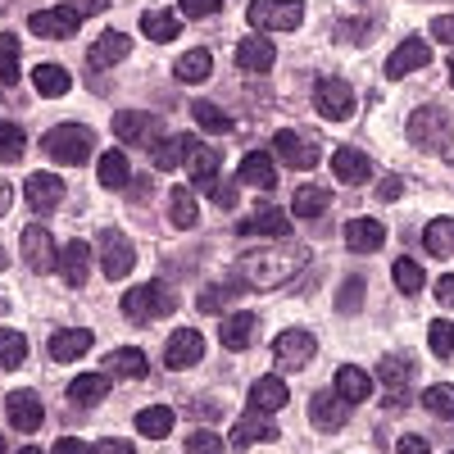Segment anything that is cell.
<instances>
[{
    "label": "cell",
    "instance_id": "6da1fadb",
    "mask_svg": "<svg viewBox=\"0 0 454 454\" xmlns=\"http://www.w3.org/2000/svg\"><path fill=\"white\" fill-rule=\"evenodd\" d=\"M309 263V250L305 246H295V241H278V246H263V250H250V254H241V263H237V278L246 282V286H259V291H273V286H282V282H291L300 269Z\"/></svg>",
    "mask_w": 454,
    "mask_h": 454
},
{
    "label": "cell",
    "instance_id": "7a4b0ae2",
    "mask_svg": "<svg viewBox=\"0 0 454 454\" xmlns=\"http://www.w3.org/2000/svg\"><path fill=\"white\" fill-rule=\"evenodd\" d=\"M119 305H123V314L132 323H160V318H168L177 309V291L164 286V282H141V286L123 291Z\"/></svg>",
    "mask_w": 454,
    "mask_h": 454
},
{
    "label": "cell",
    "instance_id": "3957f363",
    "mask_svg": "<svg viewBox=\"0 0 454 454\" xmlns=\"http://www.w3.org/2000/svg\"><path fill=\"white\" fill-rule=\"evenodd\" d=\"M409 141L427 150V155H441V150H450V137H454V119L441 109V105H419L409 114Z\"/></svg>",
    "mask_w": 454,
    "mask_h": 454
},
{
    "label": "cell",
    "instance_id": "277c9868",
    "mask_svg": "<svg viewBox=\"0 0 454 454\" xmlns=\"http://www.w3.org/2000/svg\"><path fill=\"white\" fill-rule=\"evenodd\" d=\"M42 150L55 160V164H87L91 160V150H96V137H91V128L87 123H59V128H51L46 137H42Z\"/></svg>",
    "mask_w": 454,
    "mask_h": 454
},
{
    "label": "cell",
    "instance_id": "5b68a950",
    "mask_svg": "<svg viewBox=\"0 0 454 454\" xmlns=\"http://www.w3.org/2000/svg\"><path fill=\"white\" fill-rule=\"evenodd\" d=\"M114 137H119L123 145H137V150H155L168 132H164V123L155 119V114L123 109V114H114Z\"/></svg>",
    "mask_w": 454,
    "mask_h": 454
},
{
    "label": "cell",
    "instance_id": "8992f818",
    "mask_svg": "<svg viewBox=\"0 0 454 454\" xmlns=\"http://www.w3.org/2000/svg\"><path fill=\"white\" fill-rule=\"evenodd\" d=\"M246 19L259 32H295L300 19H305V5L300 0H250Z\"/></svg>",
    "mask_w": 454,
    "mask_h": 454
},
{
    "label": "cell",
    "instance_id": "52a82bcc",
    "mask_svg": "<svg viewBox=\"0 0 454 454\" xmlns=\"http://www.w3.org/2000/svg\"><path fill=\"white\" fill-rule=\"evenodd\" d=\"M314 109L332 123H346L355 114V87L340 82V78H318L314 82Z\"/></svg>",
    "mask_w": 454,
    "mask_h": 454
},
{
    "label": "cell",
    "instance_id": "ba28073f",
    "mask_svg": "<svg viewBox=\"0 0 454 454\" xmlns=\"http://www.w3.org/2000/svg\"><path fill=\"white\" fill-rule=\"evenodd\" d=\"M19 246H23V259H27L32 273H55V269H59V250H64V246H55V237L46 232L42 223H36V227H23Z\"/></svg>",
    "mask_w": 454,
    "mask_h": 454
},
{
    "label": "cell",
    "instance_id": "9c48e42d",
    "mask_svg": "<svg viewBox=\"0 0 454 454\" xmlns=\"http://www.w3.org/2000/svg\"><path fill=\"white\" fill-rule=\"evenodd\" d=\"M318 355V340H314V332H300V327H291V332H282L278 340H273V359H278V368H286V372H300V368H309V359Z\"/></svg>",
    "mask_w": 454,
    "mask_h": 454
},
{
    "label": "cell",
    "instance_id": "30bf717a",
    "mask_svg": "<svg viewBox=\"0 0 454 454\" xmlns=\"http://www.w3.org/2000/svg\"><path fill=\"white\" fill-rule=\"evenodd\" d=\"M132 263H137V246L119 232V227H105L100 232V269H105V278H128L132 273Z\"/></svg>",
    "mask_w": 454,
    "mask_h": 454
},
{
    "label": "cell",
    "instance_id": "8fae6325",
    "mask_svg": "<svg viewBox=\"0 0 454 454\" xmlns=\"http://www.w3.org/2000/svg\"><path fill=\"white\" fill-rule=\"evenodd\" d=\"M78 19H82L78 5H59V10H36V14L27 19V27H32L36 36H46V42H64V36L78 32Z\"/></svg>",
    "mask_w": 454,
    "mask_h": 454
},
{
    "label": "cell",
    "instance_id": "7c38bea8",
    "mask_svg": "<svg viewBox=\"0 0 454 454\" xmlns=\"http://www.w3.org/2000/svg\"><path fill=\"white\" fill-rule=\"evenodd\" d=\"M186 164H192V186H196V192H214L218 164H223L218 150L205 145V141H196V137H186Z\"/></svg>",
    "mask_w": 454,
    "mask_h": 454
},
{
    "label": "cell",
    "instance_id": "4fadbf2b",
    "mask_svg": "<svg viewBox=\"0 0 454 454\" xmlns=\"http://www.w3.org/2000/svg\"><path fill=\"white\" fill-rule=\"evenodd\" d=\"M200 355H205V336H200L196 327L173 332V336H168V346H164V364H168V372L196 368V364H200Z\"/></svg>",
    "mask_w": 454,
    "mask_h": 454
},
{
    "label": "cell",
    "instance_id": "5bb4252c",
    "mask_svg": "<svg viewBox=\"0 0 454 454\" xmlns=\"http://www.w3.org/2000/svg\"><path fill=\"white\" fill-rule=\"evenodd\" d=\"M42 419H46V409H42V400H36L32 391H10L5 395V427L32 436L36 427H42Z\"/></svg>",
    "mask_w": 454,
    "mask_h": 454
},
{
    "label": "cell",
    "instance_id": "9a60e30c",
    "mask_svg": "<svg viewBox=\"0 0 454 454\" xmlns=\"http://www.w3.org/2000/svg\"><path fill=\"white\" fill-rule=\"evenodd\" d=\"M273 150L282 155V164H291V168H314V164H318V141L305 137V132L282 128V132L273 137Z\"/></svg>",
    "mask_w": 454,
    "mask_h": 454
},
{
    "label": "cell",
    "instance_id": "2e32d148",
    "mask_svg": "<svg viewBox=\"0 0 454 454\" xmlns=\"http://www.w3.org/2000/svg\"><path fill=\"white\" fill-rule=\"evenodd\" d=\"M309 419H314L318 432H340V427H346V419H350V400L340 395V391H318L309 400Z\"/></svg>",
    "mask_w": 454,
    "mask_h": 454
},
{
    "label": "cell",
    "instance_id": "e0dca14e",
    "mask_svg": "<svg viewBox=\"0 0 454 454\" xmlns=\"http://www.w3.org/2000/svg\"><path fill=\"white\" fill-rule=\"evenodd\" d=\"M237 237H273V241H291V218L273 205H263L259 214L237 223Z\"/></svg>",
    "mask_w": 454,
    "mask_h": 454
},
{
    "label": "cell",
    "instance_id": "ac0fdd59",
    "mask_svg": "<svg viewBox=\"0 0 454 454\" xmlns=\"http://www.w3.org/2000/svg\"><path fill=\"white\" fill-rule=\"evenodd\" d=\"M23 196H27V209L51 214V209H59V200H64V177H59V173H27Z\"/></svg>",
    "mask_w": 454,
    "mask_h": 454
},
{
    "label": "cell",
    "instance_id": "d6986e66",
    "mask_svg": "<svg viewBox=\"0 0 454 454\" xmlns=\"http://www.w3.org/2000/svg\"><path fill=\"white\" fill-rule=\"evenodd\" d=\"M423 64H432L427 42H423V36H409V42H400V46L391 51V59H387V78L400 82V78H409V73H413V68H423Z\"/></svg>",
    "mask_w": 454,
    "mask_h": 454
},
{
    "label": "cell",
    "instance_id": "ffe728a7",
    "mask_svg": "<svg viewBox=\"0 0 454 454\" xmlns=\"http://www.w3.org/2000/svg\"><path fill=\"white\" fill-rule=\"evenodd\" d=\"M332 173H336V182H346V186H364V182H372V160L364 155V150L340 145L332 155Z\"/></svg>",
    "mask_w": 454,
    "mask_h": 454
},
{
    "label": "cell",
    "instance_id": "44dd1931",
    "mask_svg": "<svg viewBox=\"0 0 454 454\" xmlns=\"http://www.w3.org/2000/svg\"><path fill=\"white\" fill-rule=\"evenodd\" d=\"M237 64L246 73H269L278 64V51H273V42L263 32H254V36H246V42L237 46Z\"/></svg>",
    "mask_w": 454,
    "mask_h": 454
},
{
    "label": "cell",
    "instance_id": "7402d4cb",
    "mask_svg": "<svg viewBox=\"0 0 454 454\" xmlns=\"http://www.w3.org/2000/svg\"><path fill=\"white\" fill-rule=\"evenodd\" d=\"M59 273H64L68 286H87V278H91V246L87 241H68L59 250Z\"/></svg>",
    "mask_w": 454,
    "mask_h": 454
},
{
    "label": "cell",
    "instance_id": "603a6c76",
    "mask_svg": "<svg viewBox=\"0 0 454 454\" xmlns=\"http://www.w3.org/2000/svg\"><path fill=\"white\" fill-rule=\"evenodd\" d=\"M346 246L359 250V254L382 250V246H387V227L377 223V218H350V223H346Z\"/></svg>",
    "mask_w": 454,
    "mask_h": 454
},
{
    "label": "cell",
    "instance_id": "cb8c5ba5",
    "mask_svg": "<svg viewBox=\"0 0 454 454\" xmlns=\"http://www.w3.org/2000/svg\"><path fill=\"white\" fill-rule=\"evenodd\" d=\"M91 332L87 327H64V332H55L51 336V359H59V364H73V359H82L87 350H91Z\"/></svg>",
    "mask_w": 454,
    "mask_h": 454
},
{
    "label": "cell",
    "instance_id": "d4e9b609",
    "mask_svg": "<svg viewBox=\"0 0 454 454\" xmlns=\"http://www.w3.org/2000/svg\"><path fill=\"white\" fill-rule=\"evenodd\" d=\"M237 177L246 186H259V192H273V186H278V164H273V155H263V150H250V155L241 160Z\"/></svg>",
    "mask_w": 454,
    "mask_h": 454
},
{
    "label": "cell",
    "instance_id": "484cf974",
    "mask_svg": "<svg viewBox=\"0 0 454 454\" xmlns=\"http://www.w3.org/2000/svg\"><path fill=\"white\" fill-rule=\"evenodd\" d=\"M254 327H259V318H254L250 309H237V314H227V318H223L218 340H223L227 350H246L250 340H254Z\"/></svg>",
    "mask_w": 454,
    "mask_h": 454
},
{
    "label": "cell",
    "instance_id": "4316f807",
    "mask_svg": "<svg viewBox=\"0 0 454 454\" xmlns=\"http://www.w3.org/2000/svg\"><path fill=\"white\" fill-rule=\"evenodd\" d=\"M128 51H132V36L128 32H100V42L87 51V59H91V68H109V64L128 59Z\"/></svg>",
    "mask_w": 454,
    "mask_h": 454
},
{
    "label": "cell",
    "instance_id": "83f0119b",
    "mask_svg": "<svg viewBox=\"0 0 454 454\" xmlns=\"http://www.w3.org/2000/svg\"><path fill=\"white\" fill-rule=\"evenodd\" d=\"M105 395H109V372H82V377H73V382H68V400L78 409H91Z\"/></svg>",
    "mask_w": 454,
    "mask_h": 454
},
{
    "label": "cell",
    "instance_id": "f1b7e54d",
    "mask_svg": "<svg viewBox=\"0 0 454 454\" xmlns=\"http://www.w3.org/2000/svg\"><path fill=\"white\" fill-rule=\"evenodd\" d=\"M286 400H291V391L282 377H259L250 387V409H259V413H278V409H286Z\"/></svg>",
    "mask_w": 454,
    "mask_h": 454
},
{
    "label": "cell",
    "instance_id": "f546056e",
    "mask_svg": "<svg viewBox=\"0 0 454 454\" xmlns=\"http://www.w3.org/2000/svg\"><path fill=\"white\" fill-rule=\"evenodd\" d=\"M254 441H278V427L269 423V413H259V409H250L246 419L232 427V445H237V450H246V445H254Z\"/></svg>",
    "mask_w": 454,
    "mask_h": 454
},
{
    "label": "cell",
    "instance_id": "4dcf8cb0",
    "mask_svg": "<svg viewBox=\"0 0 454 454\" xmlns=\"http://www.w3.org/2000/svg\"><path fill=\"white\" fill-rule=\"evenodd\" d=\"M105 372L109 377H128V382H141V377L150 372V364H145V355L137 346H119V350L105 359Z\"/></svg>",
    "mask_w": 454,
    "mask_h": 454
},
{
    "label": "cell",
    "instance_id": "1f68e13d",
    "mask_svg": "<svg viewBox=\"0 0 454 454\" xmlns=\"http://www.w3.org/2000/svg\"><path fill=\"white\" fill-rule=\"evenodd\" d=\"M413 372H419V364L409 355H382V364H377V377L387 382V391H404L413 382Z\"/></svg>",
    "mask_w": 454,
    "mask_h": 454
},
{
    "label": "cell",
    "instance_id": "d6a6232c",
    "mask_svg": "<svg viewBox=\"0 0 454 454\" xmlns=\"http://www.w3.org/2000/svg\"><path fill=\"white\" fill-rule=\"evenodd\" d=\"M336 391L346 395L350 404H364L368 395H372V377L364 372V368H355V364H346V368H336Z\"/></svg>",
    "mask_w": 454,
    "mask_h": 454
},
{
    "label": "cell",
    "instance_id": "836d02e7",
    "mask_svg": "<svg viewBox=\"0 0 454 454\" xmlns=\"http://www.w3.org/2000/svg\"><path fill=\"white\" fill-rule=\"evenodd\" d=\"M291 209L300 214V218H323L327 209H332V192H327V186H300V192L291 196Z\"/></svg>",
    "mask_w": 454,
    "mask_h": 454
},
{
    "label": "cell",
    "instance_id": "e575fe53",
    "mask_svg": "<svg viewBox=\"0 0 454 454\" xmlns=\"http://www.w3.org/2000/svg\"><path fill=\"white\" fill-rule=\"evenodd\" d=\"M96 177H100V186H109V192H119V186H128L132 168H128V155H123V150H105L100 164H96Z\"/></svg>",
    "mask_w": 454,
    "mask_h": 454
},
{
    "label": "cell",
    "instance_id": "d590c367",
    "mask_svg": "<svg viewBox=\"0 0 454 454\" xmlns=\"http://www.w3.org/2000/svg\"><path fill=\"white\" fill-rule=\"evenodd\" d=\"M200 209H196V186H173L168 196V223L173 227H196Z\"/></svg>",
    "mask_w": 454,
    "mask_h": 454
},
{
    "label": "cell",
    "instance_id": "8d00e7d4",
    "mask_svg": "<svg viewBox=\"0 0 454 454\" xmlns=\"http://www.w3.org/2000/svg\"><path fill=\"white\" fill-rule=\"evenodd\" d=\"M423 246H427V254L450 259V254H454V218H432V223L423 227Z\"/></svg>",
    "mask_w": 454,
    "mask_h": 454
},
{
    "label": "cell",
    "instance_id": "74e56055",
    "mask_svg": "<svg viewBox=\"0 0 454 454\" xmlns=\"http://www.w3.org/2000/svg\"><path fill=\"white\" fill-rule=\"evenodd\" d=\"M209 68H214V55H209L205 46H196V51H186V55H182V59L173 64V73H177L182 82H192V87L209 78Z\"/></svg>",
    "mask_w": 454,
    "mask_h": 454
},
{
    "label": "cell",
    "instance_id": "f35d334b",
    "mask_svg": "<svg viewBox=\"0 0 454 454\" xmlns=\"http://www.w3.org/2000/svg\"><path fill=\"white\" fill-rule=\"evenodd\" d=\"M32 87L42 91V96H64L73 87V78H68L64 64H36L32 68Z\"/></svg>",
    "mask_w": 454,
    "mask_h": 454
},
{
    "label": "cell",
    "instance_id": "ab89813d",
    "mask_svg": "<svg viewBox=\"0 0 454 454\" xmlns=\"http://www.w3.org/2000/svg\"><path fill=\"white\" fill-rule=\"evenodd\" d=\"M137 432L150 436V441H164V436L173 432V409H164V404L141 409V413H137Z\"/></svg>",
    "mask_w": 454,
    "mask_h": 454
},
{
    "label": "cell",
    "instance_id": "60d3db41",
    "mask_svg": "<svg viewBox=\"0 0 454 454\" xmlns=\"http://www.w3.org/2000/svg\"><path fill=\"white\" fill-rule=\"evenodd\" d=\"M141 32L150 36V42H173V36L182 32V19L168 14V10H150V14L141 19Z\"/></svg>",
    "mask_w": 454,
    "mask_h": 454
},
{
    "label": "cell",
    "instance_id": "b9f144b4",
    "mask_svg": "<svg viewBox=\"0 0 454 454\" xmlns=\"http://www.w3.org/2000/svg\"><path fill=\"white\" fill-rule=\"evenodd\" d=\"M150 160H155V168H160V173L182 168V160H186V137H164L155 150H150Z\"/></svg>",
    "mask_w": 454,
    "mask_h": 454
},
{
    "label": "cell",
    "instance_id": "7bdbcfd3",
    "mask_svg": "<svg viewBox=\"0 0 454 454\" xmlns=\"http://www.w3.org/2000/svg\"><path fill=\"white\" fill-rule=\"evenodd\" d=\"M23 359H27V336L5 327L0 332V364H5V372H14V368H23Z\"/></svg>",
    "mask_w": 454,
    "mask_h": 454
},
{
    "label": "cell",
    "instance_id": "ee69618b",
    "mask_svg": "<svg viewBox=\"0 0 454 454\" xmlns=\"http://www.w3.org/2000/svg\"><path fill=\"white\" fill-rule=\"evenodd\" d=\"M391 278H395V286H400L404 295H419V291L427 286V273H423V269H419V263H413V259H395Z\"/></svg>",
    "mask_w": 454,
    "mask_h": 454
},
{
    "label": "cell",
    "instance_id": "f6af8a7d",
    "mask_svg": "<svg viewBox=\"0 0 454 454\" xmlns=\"http://www.w3.org/2000/svg\"><path fill=\"white\" fill-rule=\"evenodd\" d=\"M192 114H196V123H200V128H209V132H232V119H227V114H223L214 100H196V105H192Z\"/></svg>",
    "mask_w": 454,
    "mask_h": 454
},
{
    "label": "cell",
    "instance_id": "bcb514c9",
    "mask_svg": "<svg viewBox=\"0 0 454 454\" xmlns=\"http://www.w3.org/2000/svg\"><path fill=\"white\" fill-rule=\"evenodd\" d=\"M423 404H427V413H441V419H454V387H450V382H436V387H427V391H423Z\"/></svg>",
    "mask_w": 454,
    "mask_h": 454
},
{
    "label": "cell",
    "instance_id": "7dc6e473",
    "mask_svg": "<svg viewBox=\"0 0 454 454\" xmlns=\"http://www.w3.org/2000/svg\"><path fill=\"white\" fill-rule=\"evenodd\" d=\"M336 309H340V314H359V309H364V278H346V282H340Z\"/></svg>",
    "mask_w": 454,
    "mask_h": 454
},
{
    "label": "cell",
    "instance_id": "c3c4849f",
    "mask_svg": "<svg viewBox=\"0 0 454 454\" xmlns=\"http://www.w3.org/2000/svg\"><path fill=\"white\" fill-rule=\"evenodd\" d=\"M432 355L436 359H454V323L450 318H436L432 323Z\"/></svg>",
    "mask_w": 454,
    "mask_h": 454
},
{
    "label": "cell",
    "instance_id": "681fc988",
    "mask_svg": "<svg viewBox=\"0 0 454 454\" xmlns=\"http://www.w3.org/2000/svg\"><path fill=\"white\" fill-rule=\"evenodd\" d=\"M0 51H5V68H0V78H5V87H14L19 82V36L0 32Z\"/></svg>",
    "mask_w": 454,
    "mask_h": 454
},
{
    "label": "cell",
    "instance_id": "f907efd6",
    "mask_svg": "<svg viewBox=\"0 0 454 454\" xmlns=\"http://www.w3.org/2000/svg\"><path fill=\"white\" fill-rule=\"evenodd\" d=\"M241 291V282H232V286H209V291H200V300H196V305H200V314H218L223 305H227V300H232Z\"/></svg>",
    "mask_w": 454,
    "mask_h": 454
},
{
    "label": "cell",
    "instance_id": "816d5d0a",
    "mask_svg": "<svg viewBox=\"0 0 454 454\" xmlns=\"http://www.w3.org/2000/svg\"><path fill=\"white\" fill-rule=\"evenodd\" d=\"M372 32H377V27H372L368 19H346V23L336 27V42H359V46H364V42H372Z\"/></svg>",
    "mask_w": 454,
    "mask_h": 454
},
{
    "label": "cell",
    "instance_id": "f5cc1de1",
    "mask_svg": "<svg viewBox=\"0 0 454 454\" xmlns=\"http://www.w3.org/2000/svg\"><path fill=\"white\" fill-rule=\"evenodd\" d=\"M19 155H23V128L19 123H5V150H0V160L14 164Z\"/></svg>",
    "mask_w": 454,
    "mask_h": 454
},
{
    "label": "cell",
    "instance_id": "db71d44e",
    "mask_svg": "<svg viewBox=\"0 0 454 454\" xmlns=\"http://www.w3.org/2000/svg\"><path fill=\"white\" fill-rule=\"evenodd\" d=\"M223 10V0H182V19H209Z\"/></svg>",
    "mask_w": 454,
    "mask_h": 454
},
{
    "label": "cell",
    "instance_id": "11a10c76",
    "mask_svg": "<svg viewBox=\"0 0 454 454\" xmlns=\"http://www.w3.org/2000/svg\"><path fill=\"white\" fill-rule=\"evenodd\" d=\"M186 450H192V454H214V450H223V441L214 436V432H192V436H186Z\"/></svg>",
    "mask_w": 454,
    "mask_h": 454
},
{
    "label": "cell",
    "instance_id": "9f6ffc18",
    "mask_svg": "<svg viewBox=\"0 0 454 454\" xmlns=\"http://www.w3.org/2000/svg\"><path fill=\"white\" fill-rule=\"evenodd\" d=\"M209 196H214V200H218L223 209H232V205H237V186H232V182H223V177H218V182H214V192H209Z\"/></svg>",
    "mask_w": 454,
    "mask_h": 454
},
{
    "label": "cell",
    "instance_id": "6f0895ef",
    "mask_svg": "<svg viewBox=\"0 0 454 454\" xmlns=\"http://www.w3.org/2000/svg\"><path fill=\"white\" fill-rule=\"evenodd\" d=\"M432 36H436V42H450V46H454V14H441V19L432 23Z\"/></svg>",
    "mask_w": 454,
    "mask_h": 454
},
{
    "label": "cell",
    "instance_id": "680465c9",
    "mask_svg": "<svg viewBox=\"0 0 454 454\" xmlns=\"http://www.w3.org/2000/svg\"><path fill=\"white\" fill-rule=\"evenodd\" d=\"M404 192V182L400 177H382V182H377V196H382V200H395Z\"/></svg>",
    "mask_w": 454,
    "mask_h": 454
},
{
    "label": "cell",
    "instance_id": "91938a15",
    "mask_svg": "<svg viewBox=\"0 0 454 454\" xmlns=\"http://www.w3.org/2000/svg\"><path fill=\"white\" fill-rule=\"evenodd\" d=\"M436 300H441V305H454V273H445L436 282Z\"/></svg>",
    "mask_w": 454,
    "mask_h": 454
},
{
    "label": "cell",
    "instance_id": "94428289",
    "mask_svg": "<svg viewBox=\"0 0 454 454\" xmlns=\"http://www.w3.org/2000/svg\"><path fill=\"white\" fill-rule=\"evenodd\" d=\"M400 450H404V454H427L432 445H427L423 436H400Z\"/></svg>",
    "mask_w": 454,
    "mask_h": 454
},
{
    "label": "cell",
    "instance_id": "6125c7cd",
    "mask_svg": "<svg viewBox=\"0 0 454 454\" xmlns=\"http://www.w3.org/2000/svg\"><path fill=\"white\" fill-rule=\"evenodd\" d=\"M82 450H87V445H82L78 436H59V441H55V454H82Z\"/></svg>",
    "mask_w": 454,
    "mask_h": 454
},
{
    "label": "cell",
    "instance_id": "be15d7a7",
    "mask_svg": "<svg viewBox=\"0 0 454 454\" xmlns=\"http://www.w3.org/2000/svg\"><path fill=\"white\" fill-rule=\"evenodd\" d=\"M100 450H109V454H128L132 445H128V441H100Z\"/></svg>",
    "mask_w": 454,
    "mask_h": 454
},
{
    "label": "cell",
    "instance_id": "e7e4bbea",
    "mask_svg": "<svg viewBox=\"0 0 454 454\" xmlns=\"http://www.w3.org/2000/svg\"><path fill=\"white\" fill-rule=\"evenodd\" d=\"M450 82H454V55H450Z\"/></svg>",
    "mask_w": 454,
    "mask_h": 454
},
{
    "label": "cell",
    "instance_id": "03108f58",
    "mask_svg": "<svg viewBox=\"0 0 454 454\" xmlns=\"http://www.w3.org/2000/svg\"><path fill=\"white\" fill-rule=\"evenodd\" d=\"M450 164H454V150H450Z\"/></svg>",
    "mask_w": 454,
    "mask_h": 454
}]
</instances>
